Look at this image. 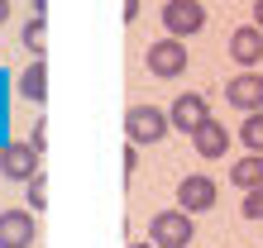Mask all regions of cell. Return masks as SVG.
Here are the masks:
<instances>
[{
  "label": "cell",
  "instance_id": "1",
  "mask_svg": "<svg viewBox=\"0 0 263 248\" xmlns=\"http://www.w3.org/2000/svg\"><path fill=\"white\" fill-rule=\"evenodd\" d=\"M192 234H196V229H192V210H182V205L177 210H158L148 220V239L158 248H187Z\"/></svg>",
  "mask_w": 263,
  "mask_h": 248
},
{
  "label": "cell",
  "instance_id": "2",
  "mask_svg": "<svg viewBox=\"0 0 263 248\" xmlns=\"http://www.w3.org/2000/svg\"><path fill=\"white\" fill-rule=\"evenodd\" d=\"M125 129H129V143H158V138L173 129V119H167L158 105H129V115H125Z\"/></svg>",
  "mask_w": 263,
  "mask_h": 248
},
{
  "label": "cell",
  "instance_id": "3",
  "mask_svg": "<svg viewBox=\"0 0 263 248\" xmlns=\"http://www.w3.org/2000/svg\"><path fill=\"white\" fill-rule=\"evenodd\" d=\"M163 29L173 38H192L206 29V10H201V0H167L163 5Z\"/></svg>",
  "mask_w": 263,
  "mask_h": 248
},
{
  "label": "cell",
  "instance_id": "4",
  "mask_svg": "<svg viewBox=\"0 0 263 248\" xmlns=\"http://www.w3.org/2000/svg\"><path fill=\"white\" fill-rule=\"evenodd\" d=\"M144 62H148V72L158 76V81H173V76L187 72V48H182V38L167 34V38H158V43L148 48V57H144Z\"/></svg>",
  "mask_w": 263,
  "mask_h": 248
},
{
  "label": "cell",
  "instance_id": "5",
  "mask_svg": "<svg viewBox=\"0 0 263 248\" xmlns=\"http://www.w3.org/2000/svg\"><path fill=\"white\" fill-rule=\"evenodd\" d=\"M39 158H43V148H34V143H10L5 153H0V172H5L10 181H29L34 172H43Z\"/></svg>",
  "mask_w": 263,
  "mask_h": 248
},
{
  "label": "cell",
  "instance_id": "6",
  "mask_svg": "<svg viewBox=\"0 0 263 248\" xmlns=\"http://www.w3.org/2000/svg\"><path fill=\"white\" fill-rule=\"evenodd\" d=\"M225 100L235 105V110H263V76L258 72H239V76H230L225 81Z\"/></svg>",
  "mask_w": 263,
  "mask_h": 248
},
{
  "label": "cell",
  "instance_id": "7",
  "mask_svg": "<svg viewBox=\"0 0 263 248\" xmlns=\"http://www.w3.org/2000/svg\"><path fill=\"white\" fill-rule=\"evenodd\" d=\"M167 119H173V129H182V134H196L201 124L211 119V110H206V96H196V91H182V96L173 100V110H167Z\"/></svg>",
  "mask_w": 263,
  "mask_h": 248
},
{
  "label": "cell",
  "instance_id": "8",
  "mask_svg": "<svg viewBox=\"0 0 263 248\" xmlns=\"http://www.w3.org/2000/svg\"><path fill=\"white\" fill-rule=\"evenodd\" d=\"M34 215L29 210H0V248H29L34 243Z\"/></svg>",
  "mask_w": 263,
  "mask_h": 248
},
{
  "label": "cell",
  "instance_id": "9",
  "mask_svg": "<svg viewBox=\"0 0 263 248\" xmlns=\"http://www.w3.org/2000/svg\"><path fill=\"white\" fill-rule=\"evenodd\" d=\"M177 205H182V210H192V215L211 210V205H215V181H211V177H201V172L182 177V186H177Z\"/></svg>",
  "mask_w": 263,
  "mask_h": 248
},
{
  "label": "cell",
  "instance_id": "10",
  "mask_svg": "<svg viewBox=\"0 0 263 248\" xmlns=\"http://www.w3.org/2000/svg\"><path fill=\"white\" fill-rule=\"evenodd\" d=\"M230 57L239 62V67H254V62L263 57V29L258 24H244L230 34Z\"/></svg>",
  "mask_w": 263,
  "mask_h": 248
},
{
  "label": "cell",
  "instance_id": "11",
  "mask_svg": "<svg viewBox=\"0 0 263 248\" xmlns=\"http://www.w3.org/2000/svg\"><path fill=\"white\" fill-rule=\"evenodd\" d=\"M192 143H196V158H225V153H230V129L220 119H206L192 134Z\"/></svg>",
  "mask_w": 263,
  "mask_h": 248
},
{
  "label": "cell",
  "instance_id": "12",
  "mask_svg": "<svg viewBox=\"0 0 263 248\" xmlns=\"http://www.w3.org/2000/svg\"><path fill=\"white\" fill-rule=\"evenodd\" d=\"M230 181H235L239 191H254V186H263V153L235 158V167H230Z\"/></svg>",
  "mask_w": 263,
  "mask_h": 248
},
{
  "label": "cell",
  "instance_id": "13",
  "mask_svg": "<svg viewBox=\"0 0 263 248\" xmlns=\"http://www.w3.org/2000/svg\"><path fill=\"white\" fill-rule=\"evenodd\" d=\"M20 96H24V100H34V105H39L43 96H48V67H43L39 57L29 62V72L20 76Z\"/></svg>",
  "mask_w": 263,
  "mask_h": 248
},
{
  "label": "cell",
  "instance_id": "14",
  "mask_svg": "<svg viewBox=\"0 0 263 248\" xmlns=\"http://www.w3.org/2000/svg\"><path fill=\"white\" fill-rule=\"evenodd\" d=\"M24 48L34 57H43V48H48V24H43V14H34V19L24 24Z\"/></svg>",
  "mask_w": 263,
  "mask_h": 248
},
{
  "label": "cell",
  "instance_id": "15",
  "mask_svg": "<svg viewBox=\"0 0 263 248\" xmlns=\"http://www.w3.org/2000/svg\"><path fill=\"white\" fill-rule=\"evenodd\" d=\"M239 138L249 153H263V110H249V119L239 124Z\"/></svg>",
  "mask_w": 263,
  "mask_h": 248
},
{
  "label": "cell",
  "instance_id": "16",
  "mask_svg": "<svg viewBox=\"0 0 263 248\" xmlns=\"http://www.w3.org/2000/svg\"><path fill=\"white\" fill-rule=\"evenodd\" d=\"M24 186H29V205H34V210H43V205H48V177H43V172H34Z\"/></svg>",
  "mask_w": 263,
  "mask_h": 248
},
{
  "label": "cell",
  "instance_id": "17",
  "mask_svg": "<svg viewBox=\"0 0 263 248\" xmlns=\"http://www.w3.org/2000/svg\"><path fill=\"white\" fill-rule=\"evenodd\" d=\"M239 210H244V220H263V186H254V191L244 196Z\"/></svg>",
  "mask_w": 263,
  "mask_h": 248
},
{
  "label": "cell",
  "instance_id": "18",
  "mask_svg": "<svg viewBox=\"0 0 263 248\" xmlns=\"http://www.w3.org/2000/svg\"><path fill=\"white\" fill-rule=\"evenodd\" d=\"M134 167H139V153H134V143L125 148V177H134Z\"/></svg>",
  "mask_w": 263,
  "mask_h": 248
},
{
  "label": "cell",
  "instance_id": "19",
  "mask_svg": "<svg viewBox=\"0 0 263 248\" xmlns=\"http://www.w3.org/2000/svg\"><path fill=\"white\" fill-rule=\"evenodd\" d=\"M139 14V0H125V19H134Z\"/></svg>",
  "mask_w": 263,
  "mask_h": 248
},
{
  "label": "cell",
  "instance_id": "20",
  "mask_svg": "<svg viewBox=\"0 0 263 248\" xmlns=\"http://www.w3.org/2000/svg\"><path fill=\"white\" fill-rule=\"evenodd\" d=\"M254 24L263 29V0H254Z\"/></svg>",
  "mask_w": 263,
  "mask_h": 248
},
{
  "label": "cell",
  "instance_id": "21",
  "mask_svg": "<svg viewBox=\"0 0 263 248\" xmlns=\"http://www.w3.org/2000/svg\"><path fill=\"white\" fill-rule=\"evenodd\" d=\"M10 19V0H0V24H5Z\"/></svg>",
  "mask_w": 263,
  "mask_h": 248
},
{
  "label": "cell",
  "instance_id": "22",
  "mask_svg": "<svg viewBox=\"0 0 263 248\" xmlns=\"http://www.w3.org/2000/svg\"><path fill=\"white\" fill-rule=\"evenodd\" d=\"M34 10H39V14H43V10H48V0H34Z\"/></svg>",
  "mask_w": 263,
  "mask_h": 248
},
{
  "label": "cell",
  "instance_id": "23",
  "mask_svg": "<svg viewBox=\"0 0 263 248\" xmlns=\"http://www.w3.org/2000/svg\"><path fill=\"white\" fill-rule=\"evenodd\" d=\"M129 248H158V243H129Z\"/></svg>",
  "mask_w": 263,
  "mask_h": 248
}]
</instances>
